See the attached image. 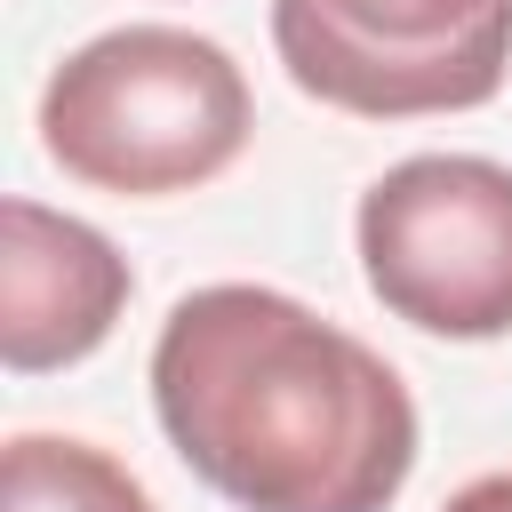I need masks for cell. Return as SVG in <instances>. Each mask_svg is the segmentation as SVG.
<instances>
[{"mask_svg": "<svg viewBox=\"0 0 512 512\" xmlns=\"http://www.w3.org/2000/svg\"><path fill=\"white\" fill-rule=\"evenodd\" d=\"M152 416L240 512H392L416 472L400 368L264 280H216L168 304Z\"/></svg>", "mask_w": 512, "mask_h": 512, "instance_id": "1", "label": "cell"}, {"mask_svg": "<svg viewBox=\"0 0 512 512\" xmlns=\"http://www.w3.org/2000/svg\"><path fill=\"white\" fill-rule=\"evenodd\" d=\"M256 128L248 72L224 40L184 24H120L80 40L40 88V152L120 200L216 184Z\"/></svg>", "mask_w": 512, "mask_h": 512, "instance_id": "2", "label": "cell"}, {"mask_svg": "<svg viewBox=\"0 0 512 512\" xmlns=\"http://www.w3.org/2000/svg\"><path fill=\"white\" fill-rule=\"evenodd\" d=\"M368 296L448 344L512 336V168L480 152L392 160L352 216Z\"/></svg>", "mask_w": 512, "mask_h": 512, "instance_id": "3", "label": "cell"}, {"mask_svg": "<svg viewBox=\"0 0 512 512\" xmlns=\"http://www.w3.org/2000/svg\"><path fill=\"white\" fill-rule=\"evenodd\" d=\"M272 48L352 120L472 112L512 72V0H272Z\"/></svg>", "mask_w": 512, "mask_h": 512, "instance_id": "4", "label": "cell"}, {"mask_svg": "<svg viewBox=\"0 0 512 512\" xmlns=\"http://www.w3.org/2000/svg\"><path fill=\"white\" fill-rule=\"evenodd\" d=\"M128 256L48 208V200H24L8 192L0 200V360L8 376H48V368H80L128 312Z\"/></svg>", "mask_w": 512, "mask_h": 512, "instance_id": "5", "label": "cell"}, {"mask_svg": "<svg viewBox=\"0 0 512 512\" xmlns=\"http://www.w3.org/2000/svg\"><path fill=\"white\" fill-rule=\"evenodd\" d=\"M0 512H152V496L96 440L16 432L0 456Z\"/></svg>", "mask_w": 512, "mask_h": 512, "instance_id": "6", "label": "cell"}, {"mask_svg": "<svg viewBox=\"0 0 512 512\" xmlns=\"http://www.w3.org/2000/svg\"><path fill=\"white\" fill-rule=\"evenodd\" d=\"M440 512H512V472H480V480H464Z\"/></svg>", "mask_w": 512, "mask_h": 512, "instance_id": "7", "label": "cell"}]
</instances>
